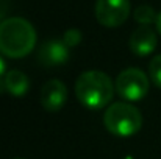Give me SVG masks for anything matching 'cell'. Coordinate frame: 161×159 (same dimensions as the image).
<instances>
[{
  "instance_id": "obj_2",
  "label": "cell",
  "mask_w": 161,
  "mask_h": 159,
  "mask_svg": "<svg viewBox=\"0 0 161 159\" xmlns=\"http://www.w3.org/2000/svg\"><path fill=\"white\" fill-rule=\"evenodd\" d=\"M77 100L89 109H102L113 100L114 83L105 72H83L75 83Z\"/></svg>"
},
{
  "instance_id": "obj_15",
  "label": "cell",
  "mask_w": 161,
  "mask_h": 159,
  "mask_svg": "<svg viewBox=\"0 0 161 159\" xmlns=\"http://www.w3.org/2000/svg\"><path fill=\"white\" fill-rule=\"evenodd\" d=\"M155 25H157V30H158V33H160V36H161V13L158 14V17H157Z\"/></svg>"
},
{
  "instance_id": "obj_9",
  "label": "cell",
  "mask_w": 161,
  "mask_h": 159,
  "mask_svg": "<svg viewBox=\"0 0 161 159\" xmlns=\"http://www.w3.org/2000/svg\"><path fill=\"white\" fill-rule=\"evenodd\" d=\"M3 83H5V89L14 97H24L30 87L28 77L20 70H11L5 73Z\"/></svg>"
},
{
  "instance_id": "obj_4",
  "label": "cell",
  "mask_w": 161,
  "mask_h": 159,
  "mask_svg": "<svg viewBox=\"0 0 161 159\" xmlns=\"http://www.w3.org/2000/svg\"><path fill=\"white\" fill-rule=\"evenodd\" d=\"M150 87V81L147 75L136 67H128L122 70L116 78V91L117 94L128 102L142 100Z\"/></svg>"
},
{
  "instance_id": "obj_10",
  "label": "cell",
  "mask_w": 161,
  "mask_h": 159,
  "mask_svg": "<svg viewBox=\"0 0 161 159\" xmlns=\"http://www.w3.org/2000/svg\"><path fill=\"white\" fill-rule=\"evenodd\" d=\"M157 17H158V14L149 5H141L135 9V20L141 25H150V24L157 22Z\"/></svg>"
},
{
  "instance_id": "obj_7",
  "label": "cell",
  "mask_w": 161,
  "mask_h": 159,
  "mask_svg": "<svg viewBox=\"0 0 161 159\" xmlns=\"http://www.w3.org/2000/svg\"><path fill=\"white\" fill-rule=\"evenodd\" d=\"M38 59L46 67L64 64L69 59V47L66 45L64 41L49 39L41 45V49L38 52Z\"/></svg>"
},
{
  "instance_id": "obj_16",
  "label": "cell",
  "mask_w": 161,
  "mask_h": 159,
  "mask_svg": "<svg viewBox=\"0 0 161 159\" xmlns=\"http://www.w3.org/2000/svg\"><path fill=\"white\" fill-rule=\"evenodd\" d=\"M16 159H22V158H16Z\"/></svg>"
},
{
  "instance_id": "obj_5",
  "label": "cell",
  "mask_w": 161,
  "mask_h": 159,
  "mask_svg": "<svg viewBox=\"0 0 161 159\" xmlns=\"http://www.w3.org/2000/svg\"><path fill=\"white\" fill-rule=\"evenodd\" d=\"M130 14L128 0H97L96 3V17L100 25L114 28L122 25Z\"/></svg>"
},
{
  "instance_id": "obj_11",
  "label": "cell",
  "mask_w": 161,
  "mask_h": 159,
  "mask_svg": "<svg viewBox=\"0 0 161 159\" xmlns=\"http://www.w3.org/2000/svg\"><path fill=\"white\" fill-rule=\"evenodd\" d=\"M149 75L153 84L161 89V55H157L149 64Z\"/></svg>"
},
{
  "instance_id": "obj_12",
  "label": "cell",
  "mask_w": 161,
  "mask_h": 159,
  "mask_svg": "<svg viewBox=\"0 0 161 159\" xmlns=\"http://www.w3.org/2000/svg\"><path fill=\"white\" fill-rule=\"evenodd\" d=\"M63 41L66 42V45L69 49L70 47H75V45H78L81 42V31L77 30V28H70V30H67L64 33V39Z\"/></svg>"
},
{
  "instance_id": "obj_13",
  "label": "cell",
  "mask_w": 161,
  "mask_h": 159,
  "mask_svg": "<svg viewBox=\"0 0 161 159\" xmlns=\"http://www.w3.org/2000/svg\"><path fill=\"white\" fill-rule=\"evenodd\" d=\"M9 11V0H0V20L8 14Z\"/></svg>"
},
{
  "instance_id": "obj_1",
  "label": "cell",
  "mask_w": 161,
  "mask_h": 159,
  "mask_svg": "<svg viewBox=\"0 0 161 159\" xmlns=\"http://www.w3.org/2000/svg\"><path fill=\"white\" fill-rule=\"evenodd\" d=\"M36 45V31L24 17L0 22V52L8 58H24Z\"/></svg>"
},
{
  "instance_id": "obj_8",
  "label": "cell",
  "mask_w": 161,
  "mask_h": 159,
  "mask_svg": "<svg viewBox=\"0 0 161 159\" xmlns=\"http://www.w3.org/2000/svg\"><path fill=\"white\" fill-rule=\"evenodd\" d=\"M128 45L135 55L147 56L157 49V34L149 25H141L130 36Z\"/></svg>"
},
{
  "instance_id": "obj_3",
  "label": "cell",
  "mask_w": 161,
  "mask_h": 159,
  "mask_svg": "<svg viewBox=\"0 0 161 159\" xmlns=\"http://www.w3.org/2000/svg\"><path fill=\"white\" fill-rule=\"evenodd\" d=\"M103 123L107 130L119 137H130L136 134L142 126L141 112L130 103H113L103 114Z\"/></svg>"
},
{
  "instance_id": "obj_6",
  "label": "cell",
  "mask_w": 161,
  "mask_h": 159,
  "mask_svg": "<svg viewBox=\"0 0 161 159\" xmlns=\"http://www.w3.org/2000/svg\"><path fill=\"white\" fill-rule=\"evenodd\" d=\"M41 105L49 112L63 109L67 102V87L59 80H49L41 89Z\"/></svg>"
},
{
  "instance_id": "obj_14",
  "label": "cell",
  "mask_w": 161,
  "mask_h": 159,
  "mask_svg": "<svg viewBox=\"0 0 161 159\" xmlns=\"http://www.w3.org/2000/svg\"><path fill=\"white\" fill-rule=\"evenodd\" d=\"M5 61L2 59V56H0V81H2V77H3V73H5Z\"/></svg>"
}]
</instances>
